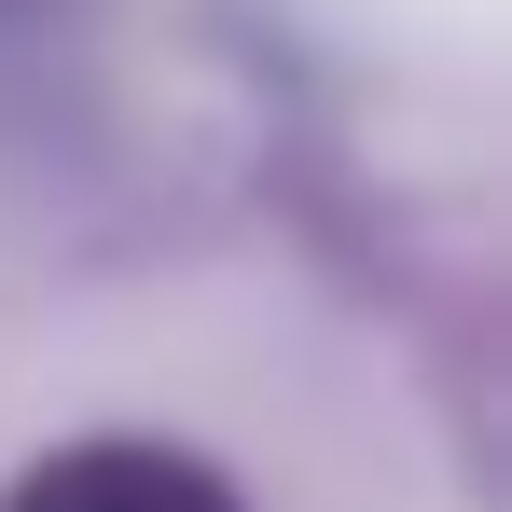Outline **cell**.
I'll list each match as a JSON object with an SVG mask.
<instances>
[{
	"label": "cell",
	"mask_w": 512,
	"mask_h": 512,
	"mask_svg": "<svg viewBox=\"0 0 512 512\" xmlns=\"http://www.w3.org/2000/svg\"><path fill=\"white\" fill-rule=\"evenodd\" d=\"M0 512H250L194 443H139V429H97V443H56L14 471Z\"/></svg>",
	"instance_id": "1"
}]
</instances>
